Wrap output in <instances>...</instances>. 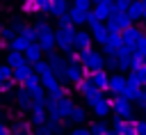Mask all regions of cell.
<instances>
[{
  "mask_svg": "<svg viewBox=\"0 0 146 135\" xmlns=\"http://www.w3.org/2000/svg\"><path fill=\"white\" fill-rule=\"evenodd\" d=\"M98 23H103V18L98 16V11H96V9H89V11H87V25H89V27H94V25H98Z\"/></svg>",
  "mask_w": 146,
  "mask_h": 135,
  "instance_id": "d590c367",
  "label": "cell"
},
{
  "mask_svg": "<svg viewBox=\"0 0 146 135\" xmlns=\"http://www.w3.org/2000/svg\"><path fill=\"white\" fill-rule=\"evenodd\" d=\"M32 66H34V71H36L39 76H43V73H48V71H52V66H50V62H48V59H46V62H43V59H39V62H34Z\"/></svg>",
  "mask_w": 146,
  "mask_h": 135,
  "instance_id": "836d02e7",
  "label": "cell"
},
{
  "mask_svg": "<svg viewBox=\"0 0 146 135\" xmlns=\"http://www.w3.org/2000/svg\"><path fill=\"white\" fill-rule=\"evenodd\" d=\"M135 50H139V53H144V55H146V34H141V39L137 41V46H135Z\"/></svg>",
  "mask_w": 146,
  "mask_h": 135,
  "instance_id": "7bdbcfd3",
  "label": "cell"
},
{
  "mask_svg": "<svg viewBox=\"0 0 146 135\" xmlns=\"http://www.w3.org/2000/svg\"><path fill=\"white\" fill-rule=\"evenodd\" d=\"M18 34H23V37H25L27 41H39V32H36L34 23H32V25H25V27H23V30H21Z\"/></svg>",
  "mask_w": 146,
  "mask_h": 135,
  "instance_id": "4dcf8cb0",
  "label": "cell"
},
{
  "mask_svg": "<svg viewBox=\"0 0 146 135\" xmlns=\"http://www.w3.org/2000/svg\"><path fill=\"white\" fill-rule=\"evenodd\" d=\"M68 135H94L91 133V128H84V126H78V128H73Z\"/></svg>",
  "mask_w": 146,
  "mask_h": 135,
  "instance_id": "b9f144b4",
  "label": "cell"
},
{
  "mask_svg": "<svg viewBox=\"0 0 146 135\" xmlns=\"http://www.w3.org/2000/svg\"><path fill=\"white\" fill-rule=\"evenodd\" d=\"M144 78H146V66H144Z\"/></svg>",
  "mask_w": 146,
  "mask_h": 135,
  "instance_id": "bcb514c9",
  "label": "cell"
},
{
  "mask_svg": "<svg viewBox=\"0 0 146 135\" xmlns=\"http://www.w3.org/2000/svg\"><path fill=\"white\" fill-rule=\"evenodd\" d=\"M73 108H75L73 96H64V98H59V114H62V119H68L71 112H73Z\"/></svg>",
  "mask_w": 146,
  "mask_h": 135,
  "instance_id": "603a6c76",
  "label": "cell"
},
{
  "mask_svg": "<svg viewBox=\"0 0 146 135\" xmlns=\"http://www.w3.org/2000/svg\"><path fill=\"white\" fill-rule=\"evenodd\" d=\"M71 11V0H50V16L59 18Z\"/></svg>",
  "mask_w": 146,
  "mask_h": 135,
  "instance_id": "7c38bea8",
  "label": "cell"
},
{
  "mask_svg": "<svg viewBox=\"0 0 146 135\" xmlns=\"http://www.w3.org/2000/svg\"><path fill=\"white\" fill-rule=\"evenodd\" d=\"M91 5H96L94 0H71V7H75V9H82V11H89V9H94Z\"/></svg>",
  "mask_w": 146,
  "mask_h": 135,
  "instance_id": "e575fe53",
  "label": "cell"
},
{
  "mask_svg": "<svg viewBox=\"0 0 146 135\" xmlns=\"http://www.w3.org/2000/svg\"><path fill=\"white\" fill-rule=\"evenodd\" d=\"M91 34H94V41H96V43H107V39H110V27H107V23L94 25V27H91Z\"/></svg>",
  "mask_w": 146,
  "mask_h": 135,
  "instance_id": "9a60e30c",
  "label": "cell"
},
{
  "mask_svg": "<svg viewBox=\"0 0 146 135\" xmlns=\"http://www.w3.org/2000/svg\"><path fill=\"white\" fill-rule=\"evenodd\" d=\"M7 64H11L14 69L16 66H21V64H25L27 62V57H25V53H21V50H11L9 48V53H7V59H5Z\"/></svg>",
  "mask_w": 146,
  "mask_h": 135,
  "instance_id": "7402d4cb",
  "label": "cell"
},
{
  "mask_svg": "<svg viewBox=\"0 0 146 135\" xmlns=\"http://www.w3.org/2000/svg\"><path fill=\"white\" fill-rule=\"evenodd\" d=\"M48 96H55V98L59 101V98H64V96H68V89H66L64 85H57L55 89H50V92H48Z\"/></svg>",
  "mask_w": 146,
  "mask_h": 135,
  "instance_id": "74e56055",
  "label": "cell"
},
{
  "mask_svg": "<svg viewBox=\"0 0 146 135\" xmlns=\"http://www.w3.org/2000/svg\"><path fill=\"white\" fill-rule=\"evenodd\" d=\"M30 43H32V41H27V39L23 37V34H16V37H14L11 41H9V48H11V50H21V53H25Z\"/></svg>",
  "mask_w": 146,
  "mask_h": 135,
  "instance_id": "d4e9b609",
  "label": "cell"
},
{
  "mask_svg": "<svg viewBox=\"0 0 146 135\" xmlns=\"http://www.w3.org/2000/svg\"><path fill=\"white\" fill-rule=\"evenodd\" d=\"M89 128H91V133H94V135H110V133H112V126H110V124H105L103 119L94 121Z\"/></svg>",
  "mask_w": 146,
  "mask_h": 135,
  "instance_id": "4316f807",
  "label": "cell"
},
{
  "mask_svg": "<svg viewBox=\"0 0 146 135\" xmlns=\"http://www.w3.org/2000/svg\"><path fill=\"white\" fill-rule=\"evenodd\" d=\"M112 105H114V98L100 96L96 103H91V112H94V117H96V119H105V117H110Z\"/></svg>",
  "mask_w": 146,
  "mask_h": 135,
  "instance_id": "5b68a950",
  "label": "cell"
},
{
  "mask_svg": "<svg viewBox=\"0 0 146 135\" xmlns=\"http://www.w3.org/2000/svg\"><path fill=\"white\" fill-rule=\"evenodd\" d=\"M128 14L132 16V21L144 18V16H146V2H144V0H132V5H130V9H128Z\"/></svg>",
  "mask_w": 146,
  "mask_h": 135,
  "instance_id": "ffe728a7",
  "label": "cell"
},
{
  "mask_svg": "<svg viewBox=\"0 0 146 135\" xmlns=\"http://www.w3.org/2000/svg\"><path fill=\"white\" fill-rule=\"evenodd\" d=\"M16 85H18L16 80H7V82H0V92H2L5 96H9V94L14 92V87H16Z\"/></svg>",
  "mask_w": 146,
  "mask_h": 135,
  "instance_id": "f35d334b",
  "label": "cell"
},
{
  "mask_svg": "<svg viewBox=\"0 0 146 135\" xmlns=\"http://www.w3.org/2000/svg\"><path fill=\"white\" fill-rule=\"evenodd\" d=\"M7 80H14V66L5 62L0 66V82H7Z\"/></svg>",
  "mask_w": 146,
  "mask_h": 135,
  "instance_id": "d6a6232c",
  "label": "cell"
},
{
  "mask_svg": "<svg viewBox=\"0 0 146 135\" xmlns=\"http://www.w3.org/2000/svg\"><path fill=\"white\" fill-rule=\"evenodd\" d=\"M105 23H107L110 32H123L125 27H130V25H132V16H130L128 11H114Z\"/></svg>",
  "mask_w": 146,
  "mask_h": 135,
  "instance_id": "7a4b0ae2",
  "label": "cell"
},
{
  "mask_svg": "<svg viewBox=\"0 0 146 135\" xmlns=\"http://www.w3.org/2000/svg\"><path fill=\"white\" fill-rule=\"evenodd\" d=\"M14 101H16L18 110H32V103H34V98H32V92H30L25 85H21V89H16V94H14Z\"/></svg>",
  "mask_w": 146,
  "mask_h": 135,
  "instance_id": "52a82bcc",
  "label": "cell"
},
{
  "mask_svg": "<svg viewBox=\"0 0 146 135\" xmlns=\"http://www.w3.org/2000/svg\"><path fill=\"white\" fill-rule=\"evenodd\" d=\"M94 43V34L87 30H78L75 32V48H91Z\"/></svg>",
  "mask_w": 146,
  "mask_h": 135,
  "instance_id": "ac0fdd59",
  "label": "cell"
},
{
  "mask_svg": "<svg viewBox=\"0 0 146 135\" xmlns=\"http://www.w3.org/2000/svg\"><path fill=\"white\" fill-rule=\"evenodd\" d=\"M39 43L43 46V50L46 53H50V50H55V46H57V30H46V32H41L39 34Z\"/></svg>",
  "mask_w": 146,
  "mask_h": 135,
  "instance_id": "9c48e42d",
  "label": "cell"
},
{
  "mask_svg": "<svg viewBox=\"0 0 146 135\" xmlns=\"http://www.w3.org/2000/svg\"><path fill=\"white\" fill-rule=\"evenodd\" d=\"M30 112H32V114H30V121H32L34 126L48 121V108H46V101H34Z\"/></svg>",
  "mask_w": 146,
  "mask_h": 135,
  "instance_id": "8992f818",
  "label": "cell"
},
{
  "mask_svg": "<svg viewBox=\"0 0 146 135\" xmlns=\"http://www.w3.org/2000/svg\"><path fill=\"white\" fill-rule=\"evenodd\" d=\"M132 0H114V11H128Z\"/></svg>",
  "mask_w": 146,
  "mask_h": 135,
  "instance_id": "ab89813d",
  "label": "cell"
},
{
  "mask_svg": "<svg viewBox=\"0 0 146 135\" xmlns=\"http://www.w3.org/2000/svg\"><path fill=\"white\" fill-rule=\"evenodd\" d=\"M125 87H128V78H125L123 73H114V76L110 78V89H107V92L116 96V94H123Z\"/></svg>",
  "mask_w": 146,
  "mask_h": 135,
  "instance_id": "30bf717a",
  "label": "cell"
},
{
  "mask_svg": "<svg viewBox=\"0 0 146 135\" xmlns=\"http://www.w3.org/2000/svg\"><path fill=\"white\" fill-rule=\"evenodd\" d=\"M68 16H71L73 25H87V11H82V9H75V7H71Z\"/></svg>",
  "mask_w": 146,
  "mask_h": 135,
  "instance_id": "83f0119b",
  "label": "cell"
},
{
  "mask_svg": "<svg viewBox=\"0 0 146 135\" xmlns=\"http://www.w3.org/2000/svg\"><path fill=\"white\" fill-rule=\"evenodd\" d=\"M128 82H130V85H135V87H141V85H146L144 69H130V73H128Z\"/></svg>",
  "mask_w": 146,
  "mask_h": 135,
  "instance_id": "cb8c5ba5",
  "label": "cell"
},
{
  "mask_svg": "<svg viewBox=\"0 0 146 135\" xmlns=\"http://www.w3.org/2000/svg\"><path fill=\"white\" fill-rule=\"evenodd\" d=\"M112 114H114V117H121V119H132V117H135L132 101H128L125 96L116 94V96H114V105H112Z\"/></svg>",
  "mask_w": 146,
  "mask_h": 135,
  "instance_id": "3957f363",
  "label": "cell"
},
{
  "mask_svg": "<svg viewBox=\"0 0 146 135\" xmlns=\"http://www.w3.org/2000/svg\"><path fill=\"white\" fill-rule=\"evenodd\" d=\"M57 78H59V76H57L55 71H48V73H43V76H41V82H43V87L50 92V89H55V87L59 85V80H57Z\"/></svg>",
  "mask_w": 146,
  "mask_h": 135,
  "instance_id": "484cf974",
  "label": "cell"
},
{
  "mask_svg": "<svg viewBox=\"0 0 146 135\" xmlns=\"http://www.w3.org/2000/svg\"><path fill=\"white\" fill-rule=\"evenodd\" d=\"M87 76H91V71H89L84 64H80V62H78V64H71V62H68V69H66V73H64V80H68V82L75 85V82H80V80L87 78Z\"/></svg>",
  "mask_w": 146,
  "mask_h": 135,
  "instance_id": "277c9868",
  "label": "cell"
},
{
  "mask_svg": "<svg viewBox=\"0 0 146 135\" xmlns=\"http://www.w3.org/2000/svg\"><path fill=\"white\" fill-rule=\"evenodd\" d=\"M135 128L137 135H146V119H135Z\"/></svg>",
  "mask_w": 146,
  "mask_h": 135,
  "instance_id": "60d3db41",
  "label": "cell"
},
{
  "mask_svg": "<svg viewBox=\"0 0 146 135\" xmlns=\"http://www.w3.org/2000/svg\"><path fill=\"white\" fill-rule=\"evenodd\" d=\"M103 92H105V89H100V87H96V85H94V87H91L89 92H84V94H82V96H84V103H87V105L96 103V101H98V98L103 96Z\"/></svg>",
  "mask_w": 146,
  "mask_h": 135,
  "instance_id": "f1b7e54d",
  "label": "cell"
},
{
  "mask_svg": "<svg viewBox=\"0 0 146 135\" xmlns=\"http://www.w3.org/2000/svg\"><path fill=\"white\" fill-rule=\"evenodd\" d=\"M16 34H18V30L14 25H2V41H11Z\"/></svg>",
  "mask_w": 146,
  "mask_h": 135,
  "instance_id": "8d00e7d4",
  "label": "cell"
},
{
  "mask_svg": "<svg viewBox=\"0 0 146 135\" xmlns=\"http://www.w3.org/2000/svg\"><path fill=\"white\" fill-rule=\"evenodd\" d=\"M41 135H55V133H41Z\"/></svg>",
  "mask_w": 146,
  "mask_h": 135,
  "instance_id": "f6af8a7d",
  "label": "cell"
},
{
  "mask_svg": "<svg viewBox=\"0 0 146 135\" xmlns=\"http://www.w3.org/2000/svg\"><path fill=\"white\" fill-rule=\"evenodd\" d=\"M94 2H100V0H94Z\"/></svg>",
  "mask_w": 146,
  "mask_h": 135,
  "instance_id": "c3c4849f",
  "label": "cell"
},
{
  "mask_svg": "<svg viewBox=\"0 0 146 135\" xmlns=\"http://www.w3.org/2000/svg\"><path fill=\"white\" fill-rule=\"evenodd\" d=\"M94 9L98 11V16H100L103 21H107V18L114 14V2H105V0H100V2H96Z\"/></svg>",
  "mask_w": 146,
  "mask_h": 135,
  "instance_id": "44dd1931",
  "label": "cell"
},
{
  "mask_svg": "<svg viewBox=\"0 0 146 135\" xmlns=\"http://www.w3.org/2000/svg\"><path fill=\"white\" fill-rule=\"evenodd\" d=\"M11 25H14V27H16L18 32H21V30L25 27V23H23V18H14V21H11Z\"/></svg>",
  "mask_w": 146,
  "mask_h": 135,
  "instance_id": "ee69618b",
  "label": "cell"
},
{
  "mask_svg": "<svg viewBox=\"0 0 146 135\" xmlns=\"http://www.w3.org/2000/svg\"><path fill=\"white\" fill-rule=\"evenodd\" d=\"M48 62H50L52 71H55L59 78H64V73H66V69H68V59H64L62 55H57L55 50H50V53H48Z\"/></svg>",
  "mask_w": 146,
  "mask_h": 135,
  "instance_id": "ba28073f",
  "label": "cell"
},
{
  "mask_svg": "<svg viewBox=\"0 0 146 135\" xmlns=\"http://www.w3.org/2000/svg\"><path fill=\"white\" fill-rule=\"evenodd\" d=\"M121 46H125L123 32H110V39H107V43H103V53H110V50H119Z\"/></svg>",
  "mask_w": 146,
  "mask_h": 135,
  "instance_id": "8fae6325",
  "label": "cell"
},
{
  "mask_svg": "<svg viewBox=\"0 0 146 135\" xmlns=\"http://www.w3.org/2000/svg\"><path fill=\"white\" fill-rule=\"evenodd\" d=\"M80 50V62L89 69V71H96V69H105V53H96L94 48H78Z\"/></svg>",
  "mask_w": 146,
  "mask_h": 135,
  "instance_id": "6da1fadb",
  "label": "cell"
},
{
  "mask_svg": "<svg viewBox=\"0 0 146 135\" xmlns=\"http://www.w3.org/2000/svg\"><path fill=\"white\" fill-rule=\"evenodd\" d=\"M119 62H121V57L116 55V50L105 53V66H107L110 71H116V69H119Z\"/></svg>",
  "mask_w": 146,
  "mask_h": 135,
  "instance_id": "f546056e",
  "label": "cell"
},
{
  "mask_svg": "<svg viewBox=\"0 0 146 135\" xmlns=\"http://www.w3.org/2000/svg\"><path fill=\"white\" fill-rule=\"evenodd\" d=\"M25 87H27L30 92H34V89H39V87H43V82H41V76H39L36 71H34V73H32V76H30V78L25 80Z\"/></svg>",
  "mask_w": 146,
  "mask_h": 135,
  "instance_id": "1f68e13d",
  "label": "cell"
},
{
  "mask_svg": "<svg viewBox=\"0 0 146 135\" xmlns=\"http://www.w3.org/2000/svg\"><path fill=\"white\" fill-rule=\"evenodd\" d=\"M144 25H146V16H144Z\"/></svg>",
  "mask_w": 146,
  "mask_h": 135,
  "instance_id": "7dc6e473",
  "label": "cell"
},
{
  "mask_svg": "<svg viewBox=\"0 0 146 135\" xmlns=\"http://www.w3.org/2000/svg\"><path fill=\"white\" fill-rule=\"evenodd\" d=\"M141 34H144V32H141L137 25H130V27H125V30H123V39H125V43H128V46H132V48L137 46V41L141 39Z\"/></svg>",
  "mask_w": 146,
  "mask_h": 135,
  "instance_id": "e0dca14e",
  "label": "cell"
},
{
  "mask_svg": "<svg viewBox=\"0 0 146 135\" xmlns=\"http://www.w3.org/2000/svg\"><path fill=\"white\" fill-rule=\"evenodd\" d=\"M75 126H82L87 119H89V112H87V108H82V105H75L73 108V112H71V117H68Z\"/></svg>",
  "mask_w": 146,
  "mask_h": 135,
  "instance_id": "d6986e66",
  "label": "cell"
},
{
  "mask_svg": "<svg viewBox=\"0 0 146 135\" xmlns=\"http://www.w3.org/2000/svg\"><path fill=\"white\" fill-rule=\"evenodd\" d=\"M110 73L105 71V69H96V71H91V80H94V85L96 87H100V89H110Z\"/></svg>",
  "mask_w": 146,
  "mask_h": 135,
  "instance_id": "4fadbf2b",
  "label": "cell"
},
{
  "mask_svg": "<svg viewBox=\"0 0 146 135\" xmlns=\"http://www.w3.org/2000/svg\"><path fill=\"white\" fill-rule=\"evenodd\" d=\"M32 73H34V66H32L30 62H25V64H21V66L14 69V80L21 82V85H25V80H27Z\"/></svg>",
  "mask_w": 146,
  "mask_h": 135,
  "instance_id": "5bb4252c",
  "label": "cell"
},
{
  "mask_svg": "<svg viewBox=\"0 0 146 135\" xmlns=\"http://www.w3.org/2000/svg\"><path fill=\"white\" fill-rule=\"evenodd\" d=\"M46 50H43V46L39 43V41H32L30 46H27V50H25V57H27V62L30 64H34V62H39L41 59V55H43Z\"/></svg>",
  "mask_w": 146,
  "mask_h": 135,
  "instance_id": "2e32d148",
  "label": "cell"
}]
</instances>
